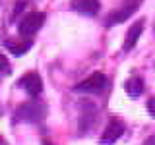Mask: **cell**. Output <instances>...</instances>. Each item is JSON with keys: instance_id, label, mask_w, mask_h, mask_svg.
Segmentation results:
<instances>
[{"instance_id": "6da1fadb", "label": "cell", "mask_w": 155, "mask_h": 145, "mask_svg": "<svg viewBox=\"0 0 155 145\" xmlns=\"http://www.w3.org/2000/svg\"><path fill=\"white\" fill-rule=\"evenodd\" d=\"M45 110H47L45 106L35 103V101H31V103H23L18 108L16 118L21 120V122H39V120H43V116H45Z\"/></svg>"}, {"instance_id": "7a4b0ae2", "label": "cell", "mask_w": 155, "mask_h": 145, "mask_svg": "<svg viewBox=\"0 0 155 145\" xmlns=\"http://www.w3.org/2000/svg\"><path fill=\"white\" fill-rule=\"evenodd\" d=\"M107 87V76L101 72H93L89 77H85L81 83L74 87V91H81V93H99Z\"/></svg>"}, {"instance_id": "3957f363", "label": "cell", "mask_w": 155, "mask_h": 145, "mask_svg": "<svg viewBox=\"0 0 155 145\" xmlns=\"http://www.w3.org/2000/svg\"><path fill=\"white\" fill-rule=\"evenodd\" d=\"M43 21H45V14H41V12H33V14H29V16H25L19 21V27H18L19 35L31 37L33 33H37L39 29L43 27Z\"/></svg>"}, {"instance_id": "277c9868", "label": "cell", "mask_w": 155, "mask_h": 145, "mask_svg": "<svg viewBox=\"0 0 155 145\" xmlns=\"http://www.w3.org/2000/svg\"><path fill=\"white\" fill-rule=\"evenodd\" d=\"M122 134H124V124L120 122L118 118H113L107 124L105 132L99 139V145H113L114 141H118V139L122 137Z\"/></svg>"}, {"instance_id": "5b68a950", "label": "cell", "mask_w": 155, "mask_h": 145, "mask_svg": "<svg viewBox=\"0 0 155 145\" xmlns=\"http://www.w3.org/2000/svg\"><path fill=\"white\" fill-rule=\"evenodd\" d=\"M19 87L29 95V97H37L43 93V79L37 72H29L19 79Z\"/></svg>"}, {"instance_id": "8992f818", "label": "cell", "mask_w": 155, "mask_h": 145, "mask_svg": "<svg viewBox=\"0 0 155 145\" xmlns=\"http://www.w3.org/2000/svg\"><path fill=\"white\" fill-rule=\"evenodd\" d=\"M140 6V0H132L130 4H126L124 8H120V10H116V12H113L109 18H107V27H110V25H116V23H122L124 19H128L132 14L138 10Z\"/></svg>"}, {"instance_id": "52a82bcc", "label": "cell", "mask_w": 155, "mask_h": 145, "mask_svg": "<svg viewBox=\"0 0 155 145\" xmlns=\"http://www.w3.org/2000/svg\"><path fill=\"white\" fill-rule=\"evenodd\" d=\"M143 33V21L140 19V21H136L132 27L128 29V33H126V41H124V45H122V50L124 52H128V50H132V48L136 47V43L140 41V35Z\"/></svg>"}, {"instance_id": "ba28073f", "label": "cell", "mask_w": 155, "mask_h": 145, "mask_svg": "<svg viewBox=\"0 0 155 145\" xmlns=\"http://www.w3.org/2000/svg\"><path fill=\"white\" fill-rule=\"evenodd\" d=\"M99 0H72V10L84 14V16H95L99 12Z\"/></svg>"}, {"instance_id": "9c48e42d", "label": "cell", "mask_w": 155, "mask_h": 145, "mask_svg": "<svg viewBox=\"0 0 155 145\" xmlns=\"http://www.w3.org/2000/svg\"><path fill=\"white\" fill-rule=\"evenodd\" d=\"M124 91L128 93V97L138 99V97L143 93V79H140V77H130L124 83Z\"/></svg>"}, {"instance_id": "30bf717a", "label": "cell", "mask_w": 155, "mask_h": 145, "mask_svg": "<svg viewBox=\"0 0 155 145\" xmlns=\"http://www.w3.org/2000/svg\"><path fill=\"white\" fill-rule=\"evenodd\" d=\"M6 47L10 48V52L16 56H21L31 48V41H25V43H6Z\"/></svg>"}, {"instance_id": "8fae6325", "label": "cell", "mask_w": 155, "mask_h": 145, "mask_svg": "<svg viewBox=\"0 0 155 145\" xmlns=\"http://www.w3.org/2000/svg\"><path fill=\"white\" fill-rule=\"evenodd\" d=\"M10 72V64H8V60H6V56L0 52V76H4V74H8Z\"/></svg>"}, {"instance_id": "7c38bea8", "label": "cell", "mask_w": 155, "mask_h": 145, "mask_svg": "<svg viewBox=\"0 0 155 145\" xmlns=\"http://www.w3.org/2000/svg\"><path fill=\"white\" fill-rule=\"evenodd\" d=\"M147 112H149V116H151V118H155V97L147 101Z\"/></svg>"}, {"instance_id": "4fadbf2b", "label": "cell", "mask_w": 155, "mask_h": 145, "mask_svg": "<svg viewBox=\"0 0 155 145\" xmlns=\"http://www.w3.org/2000/svg\"><path fill=\"white\" fill-rule=\"evenodd\" d=\"M143 145H155V135H151V137L147 139V141H145Z\"/></svg>"}, {"instance_id": "5bb4252c", "label": "cell", "mask_w": 155, "mask_h": 145, "mask_svg": "<svg viewBox=\"0 0 155 145\" xmlns=\"http://www.w3.org/2000/svg\"><path fill=\"white\" fill-rule=\"evenodd\" d=\"M43 145H48V143H47V141H45V143H43Z\"/></svg>"}]
</instances>
